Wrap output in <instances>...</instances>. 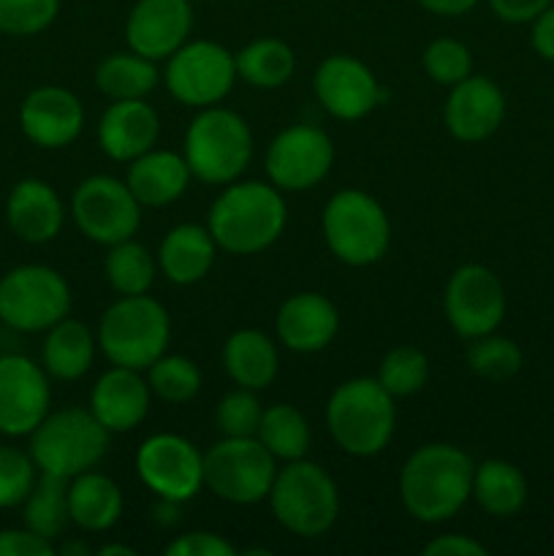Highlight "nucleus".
I'll use <instances>...</instances> for the list:
<instances>
[{
  "label": "nucleus",
  "mask_w": 554,
  "mask_h": 556,
  "mask_svg": "<svg viewBox=\"0 0 554 556\" xmlns=\"http://www.w3.org/2000/svg\"><path fill=\"white\" fill-rule=\"evenodd\" d=\"M470 456L451 443H429L413 451L400 472V500L421 525L454 519L473 497Z\"/></svg>",
  "instance_id": "nucleus-1"
},
{
  "label": "nucleus",
  "mask_w": 554,
  "mask_h": 556,
  "mask_svg": "<svg viewBox=\"0 0 554 556\" xmlns=\"http://www.w3.org/2000/svg\"><path fill=\"white\" fill-rule=\"evenodd\" d=\"M288 210L282 190L272 182H231L212 201L206 228L217 250L255 255L269 250L286 231Z\"/></svg>",
  "instance_id": "nucleus-2"
},
{
  "label": "nucleus",
  "mask_w": 554,
  "mask_h": 556,
  "mask_svg": "<svg viewBox=\"0 0 554 556\" xmlns=\"http://www.w3.org/2000/svg\"><path fill=\"white\" fill-rule=\"evenodd\" d=\"M326 427L337 448L356 459L378 456L396 429L394 396L378 378H353L337 386L326 405Z\"/></svg>",
  "instance_id": "nucleus-3"
},
{
  "label": "nucleus",
  "mask_w": 554,
  "mask_h": 556,
  "mask_svg": "<svg viewBox=\"0 0 554 556\" xmlns=\"http://www.w3.org/2000/svg\"><path fill=\"white\" fill-rule=\"evenodd\" d=\"M172 318L158 299L119 296L98 324V348L114 367L147 369L168 351Z\"/></svg>",
  "instance_id": "nucleus-4"
},
{
  "label": "nucleus",
  "mask_w": 554,
  "mask_h": 556,
  "mask_svg": "<svg viewBox=\"0 0 554 556\" xmlns=\"http://www.w3.org/2000/svg\"><path fill=\"white\" fill-rule=\"evenodd\" d=\"M182 155L196 179L206 185H231L253 161V130L242 114L206 106L188 125Z\"/></svg>",
  "instance_id": "nucleus-5"
},
{
  "label": "nucleus",
  "mask_w": 554,
  "mask_h": 556,
  "mask_svg": "<svg viewBox=\"0 0 554 556\" xmlns=\"http://www.w3.org/2000/svg\"><path fill=\"white\" fill-rule=\"evenodd\" d=\"M277 525L299 538H320L335 527L340 492L329 472L307 459L286 462L269 492Z\"/></svg>",
  "instance_id": "nucleus-6"
},
{
  "label": "nucleus",
  "mask_w": 554,
  "mask_h": 556,
  "mask_svg": "<svg viewBox=\"0 0 554 556\" xmlns=\"http://www.w3.org/2000/svg\"><path fill=\"white\" fill-rule=\"evenodd\" d=\"M109 451V429L81 407L47 413L30 432V456L41 472L76 478L92 470Z\"/></svg>",
  "instance_id": "nucleus-7"
},
{
  "label": "nucleus",
  "mask_w": 554,
  "mask_h": 556,
  "mask_svg": "<svg viewBox=\"0 0 554 556\" xmlns=\"http://www.w3.org/2000/svg\"><path fill=\"white\" fill-rule=\"evenodd\" d=\"M324 239L337 261L348 266L378 264L391 244V223L375 195L345 188L331 195L320 217Z\"/></svg>",
  "instance_id": "nucleus-8"
},
{
  "label": "nucleus",
  "mask_w": 554,
  "mask_h": 556,
  "mask_svg": "<svg viewBox=\"0 0 554 556\" xmlns=\"http://www.w3.org/2000/svg\"><path fill=\"white\" fill-rule=\"evenodd\" d=\"M71 313V288L52 266L25 264L0 277V320L14 331H47Z\"/></svg>",
  "instance_id": "nucleus-9"
},
{
  "label": "nucleus",
  "mask_w": 554,
  "mask_h": 556,
  "mask_svg": "<svg viewBox=\"0 0 554 556\" xmlns=\"http://www.w3.org/2000/svg\"><path fill=\"white\" fill-rule=\"evenodd\" d=\"M277 459L259 438H223L204 454V486L231 505L269 500Z\"/></svg>",
  "instance_id": "nucleus-10"
},
{
  "label": "nucleus",
  "mask_w": 554,
  "mask_h": 556,
  "mask_svg": "<svg viewBox=\"0 0 554 556\" xmlns=\"http://www.w3.org/2000/svg\"><path fill=\"white\" fill-rule=\"evenodd\" d=\"M71 217L87 239L109 248L123 239H134L141 223V204L123 179L96 174L76 185L71 195Z\"/></svg>",
  "instance_id": "nucleus-11"
},
{
  "label": "nucleus",
  "mask_w": 554,
  "mask_h": 556,
  "mask_svg": "<svg viewBox=\"0 0 554 556\" xmlns=\"http://www.w3.org/2000/svg\"><path fill=\"white\" fill-rule=\"evenodd\" d=\"M163 79L185 106H217L237 81V58L215 41H188L168 58Z\"/></svg>",
  "instance_id": "nucleus-12"
},
{
  "label": "nucleus",
  "mask_w": 554,
  "mask_h": 556,
  "mask_svg": "<svg viewBox=\"0 0 554 556\" xmlns=\"http://www.w3.org/2000/svg\"><path fill=\"white\" fill-rule=\"evenodd\" d=\"M141 483L168 503H188L204 486V454L182 434H152L136 451Z\"/></svg>",
  "instance_id": "nucleus-13"
},
{
  "label": "nucleus",
  "mask_w": 554,
  "mask_h": 556,
  "mask_svg": "<svg viewBox=\"0 0 554 556\" xmlns=\"http://www.w3.org/2000/svg\"><path fill=\"white\" fill-rule=\"evenodd\" d=\"M443 313L462 340L492 334L505 318L503 282L483 264L459 266L445 282Z\"/></svg>",
  "instance_id": "nucleus-14"
},
{
  "label": "nucleus",
  "mask_w": 554,
  "mask_h": 556,
  "mask_svg": "<svg viewBox=\"0 0 554 556\" xmlns=\"http://www.w3.org/2000/svg\"><path fill=\"white\" fill-rule=\"evenodd\" d=\"M264 166L275 188L286 193H302L329 177L335 166V144L329 134L315 125H291L266 147Z\"/></svg>",
  "instance_id": "nucleus-15"
},
{
  "label": "nucleus",
  "mask_w": 554,
  "mask_h": 556,
  "mask_svg": "<svg viewBox=\"0 0 554 556\" xmlns=\"http://www.w3.org/2000/svg\"><path fill=\"white\" fill-rule=\"evenodd\" d=\"M49 402L47 369L16 353L0 356V434H30L47 418Z\"/></svg>",
  "instance_id": "nucleus-16"
},
{
  "label": "nucleus",
  "mask_w": 554,
  "mask_h": 556,
  "mask_svg": "<svg viewBox=\"0 0 554 556\" xmlns=\"http://www.w3.org/2000/svg\"><path fill=\"white\" fill-rule=\"evenodd\" d=\"M313 92L320 106L342 123L367 117L383 98L373 71L353 54H331L315 68Z\"/></svg>",
  "instance_id": "nucleus-17"
},
{
  "label": "nucleus",
  "mask_w": 554,
  "mask_h": 556,
  "mask_svg": "<svg viewBox=\"0 0 554 556\" xmlns=\"http://www.w3.org/2000/svg\"><path fill=\"white\" fill-rule=\"evenodd\" d=\"M193 30L190 0H136L125 22L130 52L147 60H168Z\"/></svg>",
  "instance_id": "nucleus-18"
},
{
  "label": "nucleus",
  "mask_w": 554,
  "mask_h": 556,
  "mask_svg": "<svg viewBox=\"0 0 554 556\" xmlns=\"http://www.w3.org/2000/svg\"><path fill=\"white\" fill-rule=\"evenodd\" d=\"M20 128L36 147L63 150L85 128V106L65 87H36L20 106Z\"/></svg>",
  "instance_id": "nucleus-19"
},
{
  "label": "nucleus",
  "mask_w": 554,
  "mask_h": 556,
  "mask_svg": "<svg viewBox=\"0 0 554 556\" xmlns=\"http://www.w3.org/2000/svg\"><path fill=\"white\" fill-rule=\"evenodd\" d=\"M505 119V96L489 76L470 74L451 87L443 106L445 130L456 141L478 144L498 134Z\"/></svg>",
  "instance_id": "nucleus-20"
},
{
  "label": "nucleus",
  "mask_w": 554,
  "mask_h": 556,
  "mask_svg": "<svg viewBox=\"0 0 554 556\" xmlns=\"http://www.w3.org/2000/svg\"><path fill=\"white\" fill-rule=\"evenodd\" d=\"M277 337L293 353H318L335 342L340 313L324 293H293L277 309Z\"/></svg>",
  "instance_id": "nucleus-21"
},
{
  "label": "nucleus",
  "mask_w": 554,
  "mask_h": 556,
  "mask_svg": "<svg viewBox=\"0 0 554 556\" xmlns=\"http://www.w3.org/2000/svg\"><path fill=\"white\" fill-rule=\"evenodd\" d=\"M152 391L139 369L114 367L96 380L90 391V410L109 434L130 432L150 413Z\"/></svg>",
  "instance_id": "nucleus-22"
},
{
  "label": "nucleus",
  "mask_w": 554,
  "mask_h": 556,
  "mask_svg": "<svg viewBox=\"0 0 554 556\" xmlns=\"http://www.w3.org/2000/svg\"><path fill=\"white\" fill-rule=\"evenodd\" d=\"M161 136L158 112L144 101H112L98 119V144L112 161L130 163L150 152Z\"/></svg>",
  "instance_id": "nucleus-23"
},
{
  "label": "nucleus",
  "mask_w": 554,
  "mask_h": 556,
  "mask_svg": "<svg viewBox=\"0 0 554 556\" xmlns=\"http://www.w3.org/2000/svg\"><path fill=\"white\" fill-rule=\"evenodd\" d=\"M5 220L11 231L25 242H52L63 231V199L43 179H20L5 199Z\"/></svg>",
  "instance_id": "nucleus-24"
},
{
  "label": "nucleus",
  "mask_w": 554,
  "mask_h": 556,
  "mask_svg": "<svg viewBox=\"0 0 554 556\" xmlns=\"http://www.w3.org/2000/svg\"><path fill=\"white\" fill-rule=\"evenodd\" d=\"M190 177L193 174H190L185 155L152 147L150 152L130 161L125 185H128L130 193L136 195L141 206L161 210V206L174 204L188 190Z\"/></svg>",
  "instance_id": "nucleus-25"
},
{
  "label": "nucleus",
  "mask_w": 554,
  "mask_h": 556,
  "mask_svg": "<svg viewBox=\"0 0 554 556\" xmlns=\"http://www.w3.org/2000/svg\"><path fill=\"white\" fill-rule=\"evenodd\" d=\"M215 255L217 244L210 228L196 226V223H179L163 237L161 250H158V269L174 286H193L210 275Z\"/></svg>",
  "instance_id": "nucleus-26"
},
{
  "label": "nucleus",
  "mask_w": 554,
  "mask_h": 556,
  "mask_svg": "<svg viewBox=\"0 0 554 556\" xmlns=\"http://www.w3.org/2000/svg\"><path fill=\"white\" fill-rule=\"evenodd\" d=\"M223 367L239 389L264 391L280 372V356L272 337L259 329H239L223 345Z\"/></svg>",
  "instance_id": "nucleus-27"
},
{
  "label": "nucleus",
  "mask_w": 554,
  "mask_h": 556,
  "mask_svg": "<svg viewBox=\"0 0 554 556\" xmlns=\"http://www.w3.org/2000/svg\"><path fill=\"white\" fill-rule=\"evenodd\" d=\"M123 492L117 483L101 472H81L68 481L71 525L85 532H106L123 516Z\"/></svg>",
  "instance_id": "nucleus-28"
},
{
  "label": "nucleus",
  "mask_w": 554,
  "mask_h": 556,
  "mask_svg": "<svg viewBox=\"0 0 554 556\" xmlns=\"http://www.w3.org/2000/svg\"><path fill=\"white\" fill-rule=\"evenodd\" d=\"M96 342L98 337H92V331L81 320L63 318L52 329H47V340L41 348L43 369L63 383L85 378L96 362Z\"/></svg>",
  "instance_id": "nucleus-29"
},
{
  "label": "nucleus",
  "mask_w": 554,
  "mask_h": 556,
  "mask_svg": "<svg viewBox=\"0 0 554 556\" xmlns=\"http://www.w3.org/2000/svg\"><path fill=\"white\" fill-rule=\"evenodd\" d=\"M473 500L483 514L511 519L527 503V478L505 459H487L473 472Z\"/></svg>",
  "instance_id": "nucleus-30"
},
{
  "label": "nucleus",
  "mask_w": 554,
  "mask_h": 556,
  "mask_svg": "<svg viewBox=\"0 0 554 556\" xmlns=\"http://www.w3.org/2000/svg\"><path fill=\"white\" fill-rule=\"evenodd\" d=\"M96 87L112 101L147 98L158 87L155 60H147L136 52L109 54L98 63Z\"/></svg>",
  "instance_id": "nucleus-31"
},
{
  "label": "nucleus",
  "mask_w": 554,
  "mask_h": 556,
  "mask_svg": "<svg viewBox=\"0 0 554 556\" xmlns=\"http://www.w3.org/2000/svg\"><path fill=\"white\" fill-rule=\"evenodd\" d=\"M22 521L27 530L38 532L47 541H58L60 535H65L71 525L68 478L41 472L33 492L22 503Z\"/></svg>",
  "instance_id": "nucleus-32"
},
{
  "label": "nucleus",
  "mask_w": 554,
  "mask_h": 556,
  "mask_svg": "<svg viewBox=\"0 0 554 556\" xmlns=\"http://www.w3.org/2000/svg\"><path fill=\"white\" fill-rule=\"evenodd\" d=\"M297 71V54L280 38H255L237 54V76L259 90L288 85Z\"/></svg>",
  "instance_id": "nucleus-33"
},
{
  "label": "nucleus",
  "mask_w": 554,
  "mask_h": 556,
  "mask_svg": "<svg viewBox=\"0 0 554 556\" xmlns=\"http://www.w3.org/2000/svg\"><path fill=\"white\" fill-rule=\"evenodd\" d=\"M255 438L264 443V448L275 456L277 462H297L304 459L313 443V432L302 413L288 402L266 407L261 416L259 434Z\"/></svg>",
  "instance_id": "nucleus-34"
},
{
  "label": "nucleus",
  "mask_w": 554,
  "mask_h": 556,
  "mask_svg": "<svg viewBox=\"0 0 554 556\" xmlns=\"http://www.w3.org/2000/svg\"><path fill=\"white\" fill-rule=\"evenodd\" d=\"M106 280L119 296H141L150 293L158 275V261L150 250L136 239H123L117 244H109L106 261H103Z\"/></svg>",
  "instance_id": "nucleus-35"
},
{
  "label": "nucleus",
  "mask_w": 554,
  "mask_h": 556,
  "mask_svg": "<svg viewBox=\"0 0 554 556\" xmlns=\"http://www.w3.org/2000/svg\"><path fill=\"white\" fill-rule=\"evenodd\" d=\"M147 383L152 394L168 405H185L201 391V369L188 356L163 353L155 364L147 367Z\"/></svg>",
  "instance_id": "nucleus-36"
},
{
  "label": "nucleus",
  "mask_w": 554,
  "mask_h": 556,
  "mask_svg": "<svg viewBox=\"0 0 554 556\" xmlns=\"http://www.w3.org/2000/svg\"><path fill=\"white\" fill-rule=\"evenodd\" d=\"M525 364L521 348L514 340L500 334H483L478 340H470L467 348V367L473 375L489 380V383H503L511 380Z\"/></svg>",
  "instance_id": "nucleus-37"
},
{
  "label": "nucleus",
  "mask_w": 554,
  "mask_h": 556,
  "mask_svg": "<svg viewBox=\"0 0 554 556\" xmlns=\"http://www.w3.org/2000/svg\"><path fill=\"white\" fill-rule=\"evenodd\" d=\"M429 358L427 353L413 345H400L383 356L378 367V383L389 391L394 400L413 396L427 386Z\"/></svg>",
  "instance_id": "nucleus-38"
},
{
  "label": "nucleus",
  "mask_w": 554,
  "mask_h": 556,
  "mask_svg": "<svg viewBox=\"0 0 554 556\" xmlns=\"http://www.w3.org/2000/svg\"><path fill=\"white\" fill-rule=\"evenodd\" d=\"M421 65L429 74V79L451 90V87L459 85L462 79H467L473 74V54L456 38H435L424 49Z\"/></svg>",
  "instance_id": "nucleus-39"
},
{
  "label": "nucleus",
  "mask_w": 554,
  "mask_h": 556,
  "mask_svg": "<svg viewBox=\"0 0 554 556\" xmlns=\"http://www.w3.org/2000/svg\"><path fill=\"white\" fill-rule=\"evenodd\" d=\"M259 391L237 389L228 391L215 407V424L223 438H255L259 434L264 407L259 402Z\"/></svg>",
  "instance_id": "nucleus-40"
},
{
  "label": "nucleus",
  "mask_w": 554,
  "mask_h": 556,
  "mask_svg": "<svg viewBox=\"0 0 554 556\" xmlns=\"http://www.w3.org/2000/svg\"><path fill=\"white\" fill-rule=\"evenodd\" d=\"M38 481V467L30 451L0 445V508H16L27 500Z\"/></svg>",
  "instance_id": "nucleus-41"
},
{
  "label": "nucleus",
  "mask_w": 554,
  "mask_h": 556,
  "mask_svg": "<svg viewBox=\"0 0 554 556\" xmlns=\"http://www.w3.org/2000/svg\"><path fill=\"white\" fill-rule=\"evenodd\" d=\"M60 14V0H0V33L38 36Z\"/></svg>",
  "instance_id": "nucleus-42"
},
{
  "label": "nucleus",
  "mask_w": 554,
  "mask_h": 556,
  "mask_svg": "<svg viewBox=\"0 0 554 556\" xmlns=\"http://www.w3.org/2000/svg\"><path fill=\"white\" fill-rule=\"evenodd\" d=\"M237 548L234 543H228L223 535H215V532L196 530L185 532L177 541H172L166 546V556H234Z\"/></svg>",
  "instance_id": "nucleus-43"
},
{
  "label": "nucleus",
  "mask_w": 554,
  "mask_h": 556,
  "mask_svg": "<svg viewBox=\"0 0 554 556\" xmlns=\"http://www.w3.org/2000/svg\"><path fill=\"white\" fill-rule=\"evenodd\" d=\"M58 552L52 541L33 530H0V556H52Z\"/></svg>",
  "instance_id": "nucleus-44"
},
{
  "label": "nucleus",
  "mask_w": 554,
  "mask_h": 556,
  "mask_svg": "<svg viewBox=\"0 0 554 556\" xmlns=\"http://www.w3.org/2000/svg\"><path fill=\"white\" fill-rule=\"evenodd\" d=\"M552 3L554 0H489V9H492L503 22H511V25H527V22L536 20L538 14H543Z\"/></svg>",
  "instance_id": "nucleus-45"
},
{
  "label": "nucleus",
  "mask_w": 554,
  "mask_h": 556,
  "mask_svg": "<svg viewBox=\"0 0 554 556\" xmlns=\"http://www.w3.org/2000/svg\"><path fill=\"white\" fill-rule=\"evenodd\" d=\"M427 556H487V546L470 535H438L424 546Z\"/></svg>",
  "instance_id": "nucleus-46"
},
{
  "label": "nucleus",
  "mask_w": 554,
  "mask_h": 556,
  "mask_svg": "<svg viewBox=\"0 0 554 556\" xmlns=\"http://www.w3.org/2000/svg\"><path fill=\"white\" fill-rule=\"evenodd\" d=\"M530 41L532 49H536L543 60L554 63V3L532 20Z\"/></svg>",
  "instance_id": "nucleus-47"
},
{
  "label": "nucleus",
  "mask_w": 554,
  "mask_h": 556,
  "mask_svg": "<svg viewBox=\"0 0 554 556\" xmlns=\"http://www.w3.org/2000/svg\"><path fill=\"white\" fill-rule=\"evenodd\" d=\"M421 9L438 16H462L478 5V0H416Z\"/></svg>",
  "instance_id": "nucleus-48"
},
{
  "label": "nucleus",
  "mask_w": 554,
  "mask_h": 556,
  "mask_svg": "<svg viewBox=\"0 0 554 556\" xmlns=\"http://www.w3.org/2000/svg\"><path fill=\"white\" fill-rule=\"evenodd\" d=\"M58 552L63 556H87L90 554V546H85L81 541H65V543H60Z\"/></svg>",
  "instance_id": "nucleus-49"
},
{
  "label": "nucleus",
  "mask_w": 554,
  "mask_h": 556,
  "mask_svg": "<svg viewBox=\"0 0 554 556\" xmlns=\"http://www.w3.org/2000/svg\"><path fill=\"white\" fill-rule=\"evenodd\" d=\"M96 554L98 556H136V548L125 546V543H112V546H101Z\"/></svg>",
  "instance_id": "nucleus-50"
}]
</instances>
